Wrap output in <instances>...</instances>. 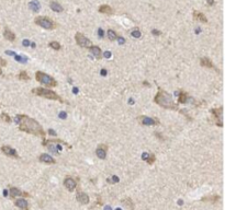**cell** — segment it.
<instances>
[{
  "label": "cell",
  "instance_id": "1",
  "mask_svg": "<svg viewBox=\"0 0 225 210\" xmlns=\"http://www.w3.org/2000/svg\"><path fill=\"white\" fill-rule=\"evenodd\" d=\"M17 122L19 124V129L21 131L28 132V134H32L34 136L38 137H44L45 131L43 130V127L35 121V119L31 118V117L27 116V115H18L17 116Z\"/></svg>",
  "mask_w": 225,
  "mask_h": 210
},
{
  "label": "cell",
  "instance_id": "2",
  "mask_svg": "<svg viewBox=\"0 0 225 210\" xmlns=\"http://www.w3.org/2000/svg\"><path fill=\"white\" fill-rule=\"evenodd\" d=\"M154 102L157 105H159L160 107L167 108V110H178V105L175 103L172 96L168 93V92L164 91L162 89H158L157 94L154 98Z\"/></svg>",
  "mask_w": 225,
  "mask_h": 210
},
{
  "label": "cell",
  "instance_id": "3",
  "mask_svg": "<svg viewBox=\"0 0 225 210\" xmlns=\"http://www.w3.org/2000/svg\"><path fill=\"white\" fill-rule=\"evenodd\" d=\"M32 93L35 94L38 96H42V98H48V100H54V101H59L63 102L62 98L56 93V92L52 91L50 89H45V88H35L32 90Z\"/></svg>",
  "mask_w": 225,
  "mask_h": 210
},
{
  "label": "cell",
  "instance_id": "4",
  "mask_svg": "<svg viewBox=\"0 0 225 210\" xmlns=\"http://www.w3.org/2000/svg\"><path fill=\"white\" fill-rule=\"evenodd\" d=\"M35 79H36L38 82L42 83V84L46 85V87L53 88V87H56L57 85L56 80H55L53 77L48 76V74H44V72H42V71H36L35 72Z\"/></svg>",
  "mask_w": 225,
  "mask_h": 210
},
{
  "label": "cell",
  "instance_id": "5",
  "mask_svg": "<svg viewBox=\"0 0 225 210\" xmlns=\"http://www.w3.org/2000/svg\"><path fill=\"white\" fill-rule=\"evenodd\" d=\"M34 23L45 30H54L57 26L56 23L53 20H51L50 18H48V17H36L34 19Z\"/></svg>",
  "mask_w": 225,
  "mask_h": 210
},
{
  "label": "cell",
  "instance_id": "6",
  "mask_svg": "<svg viewBox=\"0 0 225 210\" xmlns=\"http://www.w3.org/2000/svg\"><path fill=\"white\" fill-rule=\"evenodd\" d=\"M75 40H76V43L78 44V46L80 47H83V48H89L90 46H92V43H91V41L89 40V38L86 37L83 34L81 33H76V35H75Z\"/></svg>",
  "mask_w": 225,
  "mask_h": 210
},
{
  "label": "cell",
  "instance_id": "7",
  "mask_svg": "<svg viewBox=\"0 0 225 210\" xmlns=\"http://www.w3.org/2000/svg\"><path fill=\"white\" fill-rule=\"evenodd\" d=\"M138 121L140 122L141 125L144 126H154V125H159V119L158 118H153V117H147V116H142L138 117Z\"/></svg>",
  "mask_w": 225,
  "mask_h": 210
},
{
  "label": "cell",
  "instance_id": "8",
  "mask_svg": "<svg viewBox=\"0 0 225 210\" xmlns=\"http://www.w3.org/2000/svg\"><path fill=\"white\" fill-rule=\"evenodd\" d=\"M212 116L214 117L215 124L218 126H223L222 124V116H223V107H218V108H212L211 110Z\"/></svg>",
  "mask_w": 225,
  "mask_h": 210
},
{
  "label": "cell",
  "instance_id": "9",
  "mask_svg": "<svg viewBox=\"0 0 225 210\" xmlns=\"http://www.w3.org/2000/svg\"><path fill=\"white\" fill-rule=\"evenodd\" d=\"M0 150H1V152L5 153L6 155L12 156V158H16V159H19V155H18V153H17V151L13 149V148L9 147V146H2V147L0 148Z\"/></svg>",
  "mask_w": 225,
  "mask_h": 210
},
{
  "label": "cell",
  "instance_id": "10",
  "mask_svg": "<svg viewBox=\"0 0 225 210\" xmlns=\"http://www.w3.org/2000/svg\"><path fill=\"white\" fill-rule=\"evenodd\" d=\"M64 186H65V187L67 188V190H69V192H74L77 186V182L75 181L72 177H66V179H64Z\"/></svg>",
  "mask_w": 225,
  "mask_h": 210
},
{
  "label": "cell",
  "instance_id": "11",
  "mask_svg": "<svg viewBox=\"0 0 225 210\" xmlns=\"http://www.w3.org/2000/svg\"><path fill=\"white\" fill-rule=\"evenodd\" d=\"M107 146L106 145H101L99 146V147L97 148V150H96V154H97V156L99 158V159H106L107 158Z\"/></svg>",
  "mask_w": 225,
  "mask_h": 210
},
{
  "label": "cell",
  "instance_id": "12",
  "mask_svg": "<svg viewBox=\"0 0 225 210\" xmlns=\"http://www.w3.org/2000/svg\"><path fill=\"white\" fill-rule=\"evenodd\" d=\"M38 159H40L41 162H43V163H46V164H55V163H56V161L54 160V158H52L50 154H46V153L41 154Z\"/></svg>",
  "mask_w": 225,
  "mask_h": 210
},
{
  "label": "cell",
  "instance_id": "13",
  "mask_svg": "<svg viewBox=\"0 0 225 210\" xmlns=\"http://www.w3.org/2000/svg\"><path fill=\"white\" fill-rule=\"evenodd\" d=\"M76 199L79 201L80 203H82V205H87V203H89V196H88L87 194H85V193L82 192H79L77 193L76 195Z\"/></svg>",
  "mask_w": 225,
  "mask_h": 210
},
{
  "label": "cell",
  "instance_id": "14",
  "mask_svg": "<svg viewBox=\"0 0 225 210\" xmlns=\"http://www.w3.org/2000/svg\"><path fill=\"white\" fill-rule=\"evenodd\" d=\"M89 50H90V53H91V55H93V56H95L97 59H101L102 50H101V48H100V47H98V46H90L89 47Z\"/></svg>",
  "mask_w": 225,
  "mask_h": 210
},
{
  "label": "cell",
  "instance_id": "15",
  "mask_svg": "<svg viewBox=\"0 0 225 210\" xmlns=\"http://www.w3.org/2000/svg\"><path fill=\"white\" fill-rule=\"evenodd\" d=\"M3 36H5L6 40H8L9 42H14V41H16V34H14L9 27H5Z\"/></svg>",
  "mask_w": 225,
  "mask_h": 210
},
{
  "label": "cell",
  "instance_id": "16",
  "mask_svg": "<svg viewBox=\"0 0 225 210\" xmlns=\"http://www.w3.org/2000/svg\"><path fill=\"white\" fill-rule=\"evenodd\" d=\"M200 64H201V66H202V67L211 68V69H215V70H216V67L214 66V64L212 63L211 59L208 58V57H203V58H201Z\"/></svg>",
  "mask_w": 225,
  "mask_h": 210
},
{
  "label": "cell",
  "instance_id": "17",
  "mask_svg": "<svg viewBox=\"0 0 225 210\" xmlns=\"http://www.w3.org/2000/svg\"><path fill=\"white\" fill-rule=\"evenodd\" d=\"M193 19L196 21H200L202 23H208V18L202 12H199L198 10H194L193 11Z\"/></svg>",
  "mask_w": 225,
  "mask_h": 210
},
{
  "label": "cell",
  "instance_id": "18",
  "mask_svg": "<svg viewBox=\"0 0 225 210\" xmlns=\"http://www.w3.org/2000/svg\"><path fill=\"white\" fill-rule=\"evenodd\" d=\"M10 196H11V197H17V196H25V197H29L30 195L28 194V193H25V192H21L20 189H18V188L11 187V188H10Z\"/></svg>",
  "mask_w": 225,
  "mask_h": 210
},
{
  "label": "cell",
  "instance_id": "19",
  "mask_svg": "<svg viewBox=\"0 0 225 210\" xmlns=\"http://www.w3.org/2000/svg\"><path fill=\"white\" fill-rule=\"evenodd\" d=\"M16 206L17 207H19L20 209L22 210H29V203H28L25 199H18V200H16Z\"/></svg>",
  "mask_w": 225,
  "mask_h": 210
},
{
  "label": "cell",
  "instance_id": "20",
  "mask_svg": "<svg viewBox=\"0 0 225 210\" xmlns=\"http://www.w3.org/2000/svg\"><path fill=\"white\" fill-rule=\"evenodd\" d=\"M99 12H100V13L108 14V16H110V14L113 13V10H112V8H111L110 6L102 5V6H100V7H99Z\"/></svg>",
  "mask_w": 225,
  "mask_h": 210
},
{
  "label": "cell",
  "instance_id": "21",
  "mask_svg": "<svg viewBox=\"0 0 225 210\" xmlns=\"http://www.w3.org/2000/svg\"><path fill=\"white\" fill-rule=\"evenodd\" d=\"M50 7L54 12H63L64 11V8L62 7L58 2H56V1H51Z\"/></svg>",
  "mask_w": 225,
  "mask_h": 210
},
{
  "label": "cell",
  "instance_id": "22",
  "mask_svg": "<svg viewBox=\"0 0 225 210\" xmlns=\"http://www.w3.org/2000/svg\"><path fill=\"white\" fill-rule=\"evenodd\" d=\"M188 100H189V95H188L186 92L180 91L179 98H178V103H180V104H185V103L188 102Z\"/></svg>",
  "mask_w": 225,
  "mask_h": 210
},
{
  "label": "cell",
  "instance_id": "23",
  "mask_svg": "<svg viewBox=\"0 0 225 210\" xmlns=\"http://www.w3.org/2000/svg\"><path fill=\"white\" fill-rule=\"evenodd\" d=\"M30 7L32 8L34 12H38L40 10V3L38 0H32V2H30Z\"/></svg>",
  "mask_w": 225,
  "mask_h": 210
},
{
  "label": "cell",
  "instance_id": "24",
  "mask_svg": "<svg viewBox=\"0 0 225 210\" xmlns=\"http://www.w3.org/2000/svg\"><path fill=\"white\" fill-rule=\"evenodd\" d=\"M108 38L110 41H114V40H117L118 38V35H117V33H115L113 30H108Z\"/></svg>",
  "mask_w": 225,
  "mask_h": 210
},
{
  "label": "cell",
  "instance_id": "25",
  "mask_svg": "<svg viewBox=\"0 0 225 210\" xmlns=\"http://www.w3.org/2000/svg\"><path fill=\"white\" fill-rule=\"evenodd\" d=\"M18 78L20 79V80H25V81L30 80V77H29V74H27V71H20L19 72Z\"/></svg>",
  "mask_w": 225,
  "mask_h": 210
},
{
  "label": "cell",
  "instance_id": "26",
  "mask_svg": "<svg viewBox=\"0 0 225 210\" xmlns=\"http://www.w3.org/2000/svg\"><path fill=\"white\" fill-rule=\"evenodd\" d=\"M48 46L52 47L55 50H59V49H61V44H59L58 42H51L50 44H48Z\"/></svg>",
  "mask_w": 225,
  "mask_h": 210
},
{
  "label": "cell",
  "instance_id": "27",
  "mask_svg": "<svg viewBox=\"0 0 225 210\" xmlns=\"http://www.w3.org/2000/svg\"><path fill=\"white\" fill-rule=\"evenodd\" d=\"M155 160H156V156H155V154H149L148 156H147V159H146V162L148 164H153L154 162H155Z\"/></svg>",
  "mask_w": 225,
  "mask_h": 210
},
{
  "label": "cell",
  "instance_id": "28",
  "mask_svg": "<svg viewBox=\"0 0 225 210\" xmlns=\"http://www.w3.org/2000/svg\"><path fill=\"white\" fill-rule=\"evenodd\" d=\"M1 121L6 122V123H11V118H10V116L8 114H6V113H2L1 114Z\"/></svg>",
  "mask_w": 225,
  "mask_h": 210
},
{
  "label": "cell",
  "instance_id": "29",
  "mask_svg": "<svg viewBox=\"0 0 225 210\" xmlns=\"http://www.w3.org/2000/svg\"><path fill=\"white\" fill-rule=\"evenodd\" d=\"M131 35H132L133 37H135V38H140L142 34H141V31H140V30H134V31H132Z\"/></svg>",
  "mask_w": 225,
  "mask_h": 210
},
{
  "label": "cell",
  "instance_id": "30",
  "mask_svg": "<svg viewBox=\"0 0 225 210\" xmlns=\"http://www.w3.org/2000/svg\"><path fill=\"white\" fill-rule=\"evenodd\" d=\"M218 199V196H212V197H208V198H203V200H211L212 203H215Z\"/></svg>",
  "mask_w": 225,
  "mask_h": 210
},
{
  "label": "cell",
  "instance_id": "31",
  "mask_svg": "<svg viewBox=\"0 0 225 210\" xmlns=\"http://www.w3.org/2000/svg\"><path fill=\"white\" fill-rule=\"evenodd\" d=\"M108 182H111V183H112V182H114V183H118V182H119V179H118L117 176H113V177H112V179H108Z\"/></svg>",
  "mask_w": 225,
  "mask_h": 210
},
{
  "label": "cell",
  "instance_id": "32",
  "mask_svg": "<svg viewBox=\"0 0 225 210\" xmlns=\"http://www.w3.org/2000/svg\"><path fill=\"white\" fill-rule=\"evenodd\" d=\"M152 33L154 34V35H157V36H159V35H162V32H159V31H157V30H153L152 31Z\"/></svg>",
  "mask_w": 225,
  "mask_h": 210
},
{
  "label": "cell",
  "instance_id": "33",
  "mask_svg": "<svg viewBox=\"0 0 225 210\" xmlns=\"http://www.w3.org/2000/svg\"><path fill=\"white\" fill-rule=\"evenodd\" d=\"M0 66H7V61L5 59L0 58Z\"/></svg>",
  "mask_w": 225,
  "mask_h": 210
},
{
  "label": "cell",
  "instance_id": "34",
  "mask_svg": "<svg viewBox=\"0 0 225 210\" xmlns=\"http://www.w3.org/2000/svg\"><path fill=\"white\" fill-rule=\"evenodd\" d=\"M98 33H99V37H103V30H101V29H99V30H98Z\"/></svg>",
  "mask_w": 225,
  "mask_h": 210
},
{
  "label": "cell",
  "instance_id": "35",
  "mask_svg": "<svg viewBox=\"0 0 225 210\" xmlns=\"http://www.w3.org/2000/svg\"><path fill=\"white\" fill-rule=\"evenodd\" d=\"M16 59H17V60H19V63H24V61H23L24 59H23L22 57H20V56H16Z\"/></svg>",
  "mask_w": 225,
  "mask_h": 210
},
{
  "label": "cell",
  "instance_id": "36",
  "mask_svg": "<svg viewBox=\"0 0 225 210\" xmlns=\"http://www.w3.org/2000/svg\"><path fill=\"white\" fill-rule=\"evenodd\" d=\"M207 3H208V6H213L214 5V0H208Z\"/></svg>",
  "mask_w": 225,
  "mask_h": 210
},
{
  "label": "cell",
  "instance_id": "37",
  "mask_svg": "<svg viewBox=\"0 0 225 210\" xmlns=\"http://www.w3.org/2000/svg\"><path fill=\"white\" fill-rule=\"evenodd\" d=\"M156 136H157L158 137V138H159L160 139V140H164V138H162V135H160V134H158V132H156Z\"/></svg>",
  "mask_w": 225,
  "mask_h": 210
},
{
  "label": "cell",
  "instance_id": "38",
  "mask_svg": "<svg viewBox=\"0 0 225 210\" xmlns=\"http://www.w3.org/2000/svg\"><path fill=\"white\" fill-rule=\"evenodd\" d=\"M104 56H106L107 58H109V57H110V51H106V53H104Z\"/></svg>",
  "mask_w": 225,
  "mask_h": 210
},
{
  "label": "cell",
  "instance_id": "39",
  "mask_svg": "<svg viewBox=\"0 0 225 210\" xmlns=\"http://www.w3.org/2000/svg\"><path fill=\"white\" fill-rule=\"evenodd\" d=\"M147 156H148V154H147V153H146V154H145V153L143 154V160H146V159H147Z\"/></svg>",
  "mask_w": 225,
  "mask_h": 210
},
{
  "label": "cell",
  "instance_id": "40",
  "mask_svg": "<svg viewBox=\"0 0 225 210\" xmlns=\"http://www.w3.org/2000/svg\"><path fill=\"white\" fill-rule=\"evenodd\" d=\"M23 44H24V46H28V45H29V42H28V41H24Z\"/></svg>",
  "mask_w": 225,
  "mask_h": 210
},
{
  "label": "cell",
  "instance_id": "41",
  "mask_svg": "<svg viewBox=\"0 0 225 210\" xmlns=\"http://www.w3.org/2000/svg\"><path fill=\"white\" fill-rule=\"evenodd\" d=\"M143 84H144V85H149V83L146 82V81H144V82H143Z\"/></svg>",
  "mask_w": 225,
  "mask_h": 210
},
{
  "label": "cell",
  "instance_id": "42",
  "mask_svg": "<svg viewBox=\"0 0 225 210\" xmlns=\"http://www.w3.org/2000/svg\"><path fill=\"white\" fill-rule=\"evenodd\" d=\"M0 74H2V70H1V68H0Z\"/></svg>",
  "mask_w": 225,
  "mask_h": 210
}]
</instances>
